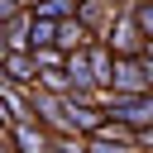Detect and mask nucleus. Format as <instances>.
<instances>
[{"label":"nucleus","mask_w":153,"mask_h":153,"mask_svg":"<svg viewBox=\"0 0 153 153\" xmlns=\"http://www.w3.org/2000/svg\"><path fill=\"white\" fill-rule=\"evenodd\" d=\"M100 110L134 134H153V91H100Z\"/></svg>","instance_id":"f257e3e1"},{"label":"nucleus","mask_w":153,"mask_h":153,"mask_svg":"<svg viewBox=\"0 0 153 153\" xmlns=\"http://www.w3.org/2000/svg\"><path fill=\"white\" fill-rule=\"evenodd\" d=\"M100 43L115 53V57H129V53H153V38L139 33V24L129 19V10H115L110 24L100 29Z\"/></svg>","instance_id":"f03ea898"},{"label":"nucleus","mask_w":153,"mask_h":153,"mask_svg":"<svg viewBox=\"0 0 153 153\" xmlns=\"http://www.w3.org/2000/svg\"><path fill=\"white\" fill-rule=\"evenodd\" d=\"M105 91H153V53H129L110 62V86Z\"/></svg>","instance_id":"7ed1b4c3"},{"label":"nucleus","mask_w":153,"mask_h":153,"mask_svg":"<svg viewBox=\"0 0 153 153\" xmlns=\"http://www.w3.org/2000/svg\"><path fill=\"white\" fill-rule=\"evenodd\" d=\"M5 148L10 153H53V134L38 129L33 120H19V124H5Z\"/></svg>","instance_id":"20e7f679"},{"label":"nucleus","mask_w":153,"mask_h":153,"mask_svg":"<svg viewBox=\"0 0 153 153\" xmlns=\"http://www.w3.org/2000/svg\"><path fill=\"white\" fill-rule=\"evenodd\" d=\"M62 110H67V134H96L100 124H105V110H100V96L96 100H72V96H62Z\"/></svg>","instance_id":"39448f33"},{"label":"nucleus","mask_w":153,"mask_h":153,"mask_svg":"<svg viewBox=\"0 0 153 153\" xmlns=\"http://www.w3.org/2000/svg\"><path fill=\"white\" fill-rule=\"evenodd\" d=\"M33 76H38V67H33L29 53H5V57H0V81H10V86H33Z\"/></svg>","instance_id":"423d86ee"},{"label":"nucleus","mask_w":153,"mask_h":153,"mask_svg":"<svg viewBox=\"0 0 153 153\" xmlns=\"http://www.w3.org/2000/svg\"><path fill=\"white\" fill-rule=\"evenodd\" d=\"M110 62H115V53H110L100 38H91V43H86V67H91V86H96V91L110 86Z\"/></svg>","instance_id":"0eeeda50"},{"label":"nucleus","mask_w":153,"mask_h":153,"mask_svg":"<svg viewBox=\"0 0 153 153\" xmlns=\"http://www.w3.org/2000/svg\"><path fill=\"white\" fill-rule=\"evenodd\" d=\"M86 43H91V33H86L72 14L53 24V48H57V53H76V48H86Z\"/></svg>","instance_id":"6e6552de"},{"label":"nucleus","mask_w":153,"mask_h":153,"mask_svg":"<svg viewBox=\"0 0 153 153\" xmlns=\"http://www.w3.org/2000/svg\"><path fill=\"white\" fill-rule=\"evenodd\" d=\"M29 19H33L29 10H14V14L0 24V33H5V48H10V53H29Z\"/></svg>","instance_id":"1a4fd4ad"},{"label":"nucleus","mask_w":153,"mask_h":153,"mask_svg":"<svg viewBox=\"0 0 153 153\" xmlns=\"http://www.w3.org/2000/svg\"><path fill=\"white\" fill-rule=\"evenodd\" d=\"M72 10H76V0H38V5H29V14H38V19H53V24H57V19H67Z\"/></svg>","instance_id":"9d476101"},{"label":"nucleus","mask_w":153,"mask_h":153,"mask_svg":"<svg viewBox=\"0 0 153 153\" xmlns=\"http://www.w3.org/2000/svg\"><path fill=\"white\" fill-rule=\"evenodd\" d=\"M33 86H43V91H53V96H67V91H72V81L62 76V67H43V72L33 76Z\"/></svg>","instance_id":"9b49d317"},{"label":"nucleus","mask_w":153,"mask_h":153,"mask_svg":"<svg viewBox=\"0 0 153 153\" xmlns=\"http://www.w3.org/2000/svg\"><path fill=\"white\" fill-rule=\"evenodd\" d=\"M29 48H53V19H29Z\"/></svg>","instance_id":"f8f14e48"},{"label":"nucleus","mask_w":153,"mask_h":153,"mask_svg":"<svg viewBox=\"0 0 153 153\" xmlns=\"http://www.w3.org/2000/svg\"><path fill=\"white\" fill-rule=\"evenodd\" d=\"M14 10H19V5H14V0H0V24H5V19H10V14H14Z\"/></svg>","instance_id":"ddd939ff"},{"label":"nucleus","mask_w":153,"mask_h":153,"mask_svg":"<svg viewBox=\"0 0 153 153\" xmlns=\"http://www.w3.org/2000/svg\"><path fill=\"white\" fill-rule=\"evenodd\" d=\"M5 53H10V48H5V33H0V57H5Z\"/></svg>","instance_id":"4468645a"}]
</instances>
